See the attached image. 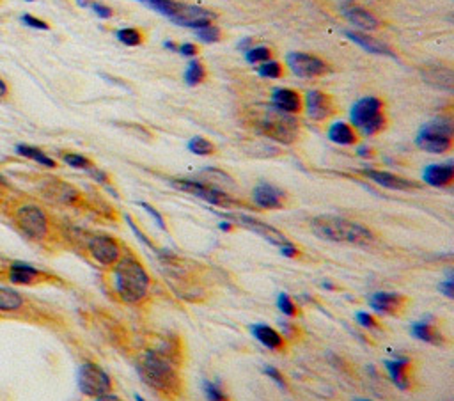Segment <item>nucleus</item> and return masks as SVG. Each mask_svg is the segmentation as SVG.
<instances>
[{
  "label": "nucleus",
  "mask_w": 454,
  "mask_h": 401,
  "mask_svg": "<svg viewBox=\"0 0 454 401\" xmlns=\"http://www.w3.org/2000/svg\"><path fill=\"white\" fill-rule=\"evenodd\" d=\"M247 121L261 135L281 144H293L300 135L298 119L291 114L281 112L274 105H258L247 112Z\"/></svg>",
  "instance_id": "obj_1"
},
{
  "label": "nucleus",
  "mask_w": 454,
  "mask_h": 401,
  "mask_svg": "<svg viewBox=\"0 0 454 401\" xmlns=\"http://www.w3.org/2000/svg\"><path fill=\"white\" fill-rule=\"evenodd\" d=\"M149 286L151 279L148 270L137 257L132 254L119 257V262L114 265V289L123 302L137 304L144 300L149 293Z\"/></svg>",
  "instance_id": "obj_2"
},
{
  "label": "nucleus",
  "mask_w": 454,
  "mask_h": 401,
  "mask_svg": "<svg viewBox=\"0 0 454 401\" xmlns=\"http://www.w3.org/2000/svg\"><path fill=\"white\" fill-rule=\"evenodd\" d=\"M311 231L321 240L336 243H350V245H368L375 240V234L366 226L353 222L345 217L334 215H320L309 222Z\"/></svg>",
  "instance_id": "obj_3"
},
{
  "label": "nucleus",
  "mask_w": 454,
  "mask_h": 401,
  "mask_svg": "<svg viewBox=\"0 0 454 401\" xmlns=\"http://www.w3.org/2000/svg\"><path fill=\"white\" fill-rule=\"evenodd\" d=\"M139 373L149 387L162 394H176L180 391V377L173 363L160 351H146L139 361Z\"/></svg>",
  "instance_id": "obj_4"
},
{
  "label": "nucleus",
  "mask_w": 454,
  "mask_h": 401,
  "mask_svg": "<svg viewBox=\"0 0 454 401\" xmlns=\"http://www.w3.org/2000/svg\"><path fill=\"white\" fill-rule=\"evenodd\" d=\"M137 2L160 13L162 16H165L180 27H190L196 31L204 25L213 24V20L217 18L215 13L210 9L185 4V2H178V0H137Z\"/></svg>",
  "instance_id": "obj_5"
},
{
  "label": "nucleus",
  "mask_w": 454,
  "mask_h": 401,
  "mask_svg": "<svg viewBox=\"0 0 454 401\" xmlns=\"http://www.w3.org/2000/svg\"><path fill=\"white\" fill-rule=\"evenodd\" d=\"M350 119L355 128L361 130L364 135H376L387 128V114H385V103L376 96L361 98L352 107Z\"/></svg>",
  "instance_id": "obj_6"
},
{
  "label": "nucleus",
  "mask_w": 454,
  "mask_h": 401,
  "mask_svg": "<svg viewBox=\"0 0 454 401\" xmlns=\"http://www.w3.org/2000/svg\"><path fill=\"white\" fill-rule=\"evenodd\" d=\"M453 119L440 116L423 126V130H421L417 139H415V144L419 146L421 149H424V151L440 155V153H447L453 148Z\"/></svg>",
  "instance_id": "obj_7"
},
{
  "label": "nucleus",
  "mask_w": 454,
  "mask_h": 401,
  "mask_svg": "<svg viewBox=\"0 0 454 401\" xmlns=\"http://www.w3.org/2000/svg\"><path fill=\"white\" fill-rule=\"evenodd\" d=\"M171 185L176 187L178 190L192 194L199 199H204L206 203L213 204V206H220V208L242 206V203L236 201L235 197H231V195L226 194V192L219 190V188L213 187V185L203 183V181H192V179H173Z\"/></svg>",
  "instance_id": "obj_8"
},
{
  "label": "nucleus",
  "mask_w": 454,
  "mask_h": 401,
  "mask_svg": "<svg viewBox=\"0 0 454 401\" xmlns=\"http://www.w3.org/2000/svg\"><path fill=\"white\" fill-rule=\"evenodd\" d=\"M16 224L31 240H43L48 233L47 213L36 204H25L16 211Z\"/></svg>",
  "instance_id": "obj_9"
},
{
  "label": "nucleus",
  "mask_w": 454,
  "mask_h": 401,
  "mask_svg": "<svg viewBox=\"0 0 454 401\" xmlns=\"http://www.w3.org/2000/svg\"><path fill=\"white\" fill-rule=\"evenodd\" d=\"M79 387L86 396L102 398L112 389V380L100 366L93 363L82 364L79 371Z\"/></svg>",
  "instance_id": "obj_10"
},
{
  "label": "nucleus",
  "mask_w": 454,
  "mask_h": 401,
  "mask_svg": "<svg viewBox=\"0 0 454 401\" xmlns=\"http://www.w3.org/2000/svg\"><path fill=\"white\" fill-rule=\"evenodd\" d=\"M288 68L300 78H316L330 73L332 68L327 61L316 57V55L304 54V52H293L286 57Z\"/></svg>",
  "instance_id": "obj_11"
},
{
  "label": "nucleus",
  "mask_w": 454,
  "mask_h": 401,
  "mask_svg": "<svg viewBox=\"0 0 454 401\" xmlns=\"http://www.w3.org/2000/svg\"><path fill=\"white\" fill-rule=\"evenodd\" d=\"M222 217H226L227 220H231V222L238 224V226L245 227V229H251L252 233L259 234V236L265 238L267 242L274 243V245L277 247H284L288 245V243H291L290 240H288L286 234L281 233L279 229H275V227L270 226V224L261 222V220H258V218L254 217H249V215H243V213H224Z\"/></svg>",
  "instance_id": "obj_12"
},
{
  "label": "nucleus",
  "mask_w": 454,
  "mask_h": 401,
  "mask_svg": "<svg viewBox=\"0 0 454 401\" xmlns=\"http://www.w3.org/2000/svg\"><path fill=\"white\" fill-rule=\"evenodd\" d=\"M89 254L96 263L103 266H114L121 257V247H119L118 240L107 234H96L89 240Z\"/></svg>",
  "instance_id": "obj_13"
},
{
  "label": "nucleus",
  "mask_w": 454,
  "mask_h": 401,
  "mask_svg": "<svg viewBox=\"0 0 454 401\" xmlns=\"http://www.w3.org/2000/svg\"><path fill=\"white\" fill-rule=\"evenodd\" d=\"M304 107L307 110V116L314 121H325L329 117L336 114V102L330 94L323 93V91L313 89L306 94L304 100Z\"/></svg>",
  "instance_id": "obj_14"
},
{
  "label": "nucleus",
  "mask_w": 454,
  "mask_h": 401,
  "mask_svg": "<svg viewBox=\"0 0 454 401\" xmlns=\"http://www.w3.org/2000/svg\"><path fill=\"white\" fill-rule=\"evenodd\" d=\"M272 105L281 110V112L295 116V114L302 112V109H304V100H302V96L295 89H290V87H277V89L272 93Z\"/></svg>",
  "instance_id": "obj_15"
},
{
  "label": "nucleus",
  "mask_w": 454,
  "mask_h": 401,
  "mask_svg": "<svg viewBox=\"0 0 454 401\" xmlns=\"http://www.w3.org/2000/svg\"><path fill=\"white\" fill-rule=\"evenodd\" d=\"M364 176H368L371 181L378 183L380 187L391 188V190L408 192V190H414V188H419V183H415V181H412V179L401 178V176L391 174V172H385V171H373V169H368V171H364Z\"/></svg>",
  "instance_id": "obj_16"
},
{
  "label": "nucleus",
  "mask_w": 454,
  "mask_h": 401,
  "mask_svg": "<svg viewBox=\"0 0 454 401\" xmlns=\"http://www.w3.org/2000/svg\"><path fill=\"white\" fill-rule=\"evenodd\" d=\"M254 203L265 210H279L284 206V192L275 188L274 185L261 183L254 188Z\"/></svg>",
  "instance_id": "obj_17"
},
{
  "label": "nucleus",
  "mask_w": 454,
  "mask_h": 401,
  "mask_svg": "<svg viewBox=\"0 0 454 401\" xmlns=\"http://www.w3.org/2000/svg\"><path fill=\"white\" fill-rule=\"evenodd\" d=\"M340 13L345 15V18L348 20L350 24L362 29V31H376V29L380 27V20L376 18L373 13L359 8V6H343Z\"/></svg>",
  "instance_id": "obj_18"
},
{
  "label": "nucleus",
  "mask_w": 454,
  "mask_h": 401,
  "mask_svg": "<svg viewBox=\"0 0 454 401\" xmlns=\"http://www.w3.org/2000/svg\"><path fill=\"white\" fill-rule=\"evenodd\" d=\"M424 181L431 187H447L454 178V164L447 162V164H435L428 165L423 172Z\"/></svg>",
  "instance_id": "obj_19"
},
{
  "label": "nucleus",
  "mask_w": 454,
  "mask_h": 401,
  "mask_svg": "<svg viewBox=\"0 0 454 401\" xmlns=\"http://www.w3.org/2000/svg\"><path fill=\"white\" fill-rule=\"evenodd\" d=\"M346 38H350L355 45H359L361 48H364L366 52L369 54H376V55H389V57H394V52L384 45L378 39L371 38V36L364 34V32H353V31H346Z\"/></svg>",
  "instance_id": "obj_20"
},
{
  "label": "nucleus",
  "mask_w": 454,
  "mask_h": 401,
  "mask_svg": "<svg viewBox=\"0 0 454 401\" xmlns=\"http://www.w3.org/2000/svg\"><path fill=\"white\" fill-rule=\"evenodd\" d=\"M423 73H424V80H428V84H431V86L439 87V89H444V91H453L454 77L451 68L437 64V66H428Z\"/></svg>",
  "instance_id": "obj_21"
},
{
  "label": "nucleus",
  "mask_w": 454,
  "mask_h": 401,
  "mask_svg": "<svg viewBox=\"0 0 454 401\" xmlns=\"http://www.w3.org/2000/svg\"><path fill=\"white\" fill-rule=\"evenodd\" d=\"M401 302H403V296L398 293H376L371 298L373 308L384 315H394L400 311V308L403 305Z\"/></svg>",
  "instance_id": "obj_22"
},
{
  "label": "nucleus",
  "mask_w": 454,
  "mask_h": 401,
  "mask_svg": "<svg viewBox=\"0 0 454 401\" xmlns=\"http://www.w3.org/2000/svg\"><path fill=\"white\" fill-rule=\"evenodd\" d=\"M329 139L332 140V142H336V144L353 146L359 137H357V132L353 130L352 125H348V123H343V121H337V123H334V125H330Z\"/></svg>",
  "instance_id": "obj_23"
},
{
  "label": "nucleus",
  "mask_w": 454,
  "mask_h": 401,
  "mask_svg": "<svg viewBox=\"0 0 454 401\" xmlns=\"http://www.w3.org/2000/svg\"><path fill=\"white\" fill-rule=\"evenodd\" d=\"M47 197L52 199V201H57V203L70 204L79 197V194L73 187L63 183V181H50L47 187Z\"/></svg>",
  "instance_id": "obj_24"
},
{
  "label": "nucleus",
  "mask_w": 454,
  "mask_h": 401,
  "mask_svg": "<svg viewBox=\"0 0 454 401\" xmlns=\"http://www.w3.org/2000/svg\"><path fill=\"white\" fill-rule=\"evenodd\" d=\"M38 275H40V272L27 263H13L9 268V280L15 285H31Z\"/></svg>",
  "instance_id": "obj_25"
},
{
  "label": "nucleus",
  "mask_w": 454,
  "mask_h": 401,
  "mask_svg": "<svg viewBox=\"0 0 454 401\" xmlns=\"http://www.w3.org/2000/svg\"><path fill=\"white\" fill-rule=\"evenodd\" d=\"M254 335L265 347L272 348V350H279V348L282 347V338L279 335V332L274 331L272 327H268V325H256Z\"/></svg>",
  "instance_id": "obj_26"
},
{
  "label": "nucleus",
  "mask_w": 454,
  "mask_h": 401,
  "mask_svg": "<svg viewBox=\"0 0 454 401\" xmlns=\"http://www.w3.org/2000/svg\"><path fill=\"white\" fill-rule=\"evenodd\" d=\"M22 305H24V296L20 293L9 288H0V311H18Z\"/></svg>",
  "instance_id": "obj_27"
},
{
  "label": "nucleus",
  "mask_w": 454,
  "mask_h": 401,
  "mask_svg": "<svg viewBox=\"0 0 454 401\" xmlns=\"http://www.w3.org/2000/svg\"><path fill=\"white\" fill-rule=\"evenodd\" d=\"M16 153H18V155H20V156H25V158L34 160V162H38V164L45 165V167H50V169L55 167L54 160H52L50 156L47 155V153L41 151V149L34 148V146L18 144V146H16Z\"/></svg>",
  "instance_id": "obj_28"
},
{
  "label": "nucleus",
  "mask_w": 454,
  "mask_h": 401,
  "mask_svg": "<svg viewBox=\"0 0 454 401\" xmlns=\"http://www.w3.org/2000/svg\"><path fill=\"white\" fill-rule=\"evenodd\" d=\"M204 80H206V68H204L203 61L194 59V61L188 63L187 70H185V82L188 86H199Z\"/></svg>",
  "instance_id": "obj_29"
},
{
  "label": "nucleus",
  "mask_w": 454,
  "mask_h": 401,
  "mask_svg": "<svg viewBox=\"0 0 454 401\" xmlns=\"http://www.w3.org/2000/svg\"><path fill=\"white\" fill-rule=\"evenodd\" d=\"M407 366L408 358H400V361H394V363H387V370L389 373H391L392 380H394L396 386H400L401 389H407L408 387Z\"/></svg>",
  "instance_id": "obj_30"
},
{
  "label": "nucleus",
  "mask_w": 454,
  "mask_h": 401,
  "mask_svg": "<svg viewBox=\"0 0 454 401\" xmlns=\"http://www.w3.org/2000/svg\"><path fill=\"white\" fill-rule=\"evenodd\" d=\"M116 38H118L123 45H126V47H139V45L144 43V34H142L139 29L132 27L119 29V31L116 32Z\"/></svg>",
  "instance_id": "obj_31"
},
{
  "label": "nucleus",
  "mask_w": 454,
  "mask_h": 401,
  "mask_svg": "<svg viewBox=\"0 0 454 401\" xmlns=\"http://www.w3.org/2000/svg\"><path fill=\"white\" fill-rule=\"evenodd\" d=\"M274 57V50L268 47H252L245 52V59H247L249 64H263L272 61Z\"/></svg>",
  "instance_id": "obj_32"
},
{
  "label": "nucleus",
  "mask_w": 454,
  "mask_h": 401,
  "mask_svg": "<svg viewBox=\"0 0 454 401\" xmlns=\"http://www.w3.org/2000/svg\"><path fill=\"white\" fill-rule=\"evenodd\" d=\"M414 334L419 339H423V341H428V343L439 345L440 341H442L440 332H437V328H433L430 324H426V321H423V324H415Z\"/></svg>",
  "instance_id": "obj_33"
},
{
  "label": "nucleus",
  "mask_w": 454,
  "mask_h": 401,
  "mask_svg": "<svg viewBox=\"0 0 454 401\" xmlns=\"http://www.w3.org/2000/svg\"><path fill=\"white\" fill-rule=\"evenodd\" d=\"M188 149H190L194 155H201V156H208L215 153V146H213V142H210V140L204 139V137H194V139L188 142Z\"/></svg>",
  "instance_id": "obj_34"
},
{
  "label": "nucleus",
  "mask_w": 454,
  "mask_h": 401,
  "mask_svg": "<svg viewBox=\"0 0 454 401\" xmlns=\"http://www.w3.org/2000/svg\"><path fill=\"white\" fill-rule=\"evenodd\" d=\"M196 36L201 39V41H204V43H217V41H220V39H222V31H220L217 25L210 24V25H204V27L197 29Z\"/></svg>",
  "instance_id": "obj_35"
},
{
  "label": "nucleus",
  "mask_w": 454,
  "mask_h": 401,
  "mask_svg": "<svg viewBox=\"0 0 454 401\" xmlns=\"http://www.w3.org/2000/svg\"><path fill=\"white\" fill-rule=\"evenodd\" d=\"M284 73V68L277 61H268L258 66V75L263 78H281Z\"/></svg>",
  "instance_id": "obj_36"
},
{
  "label": "nucleus",
  "mask_w": 454,
  "mask_h": 401,
  "mask_svg": "<svg viewBox=\"0 0 454 401\" xmlns=\"http://www.w3.org/2000/svg\"><path fill=\"white\" fill-rule=\"evenodd\" d=\"M63 160L73 169H84V171H89V169L93 167L91 160L86 158L84 155H79V153H66V155H63Z\"/></svg>",
  "instance_id": "obj_37"
},
{
  "label": "nucleus",
  "mask_w": 454,
  "mask_h": 401,
  "mask_svg": "<svg viewBox=\"0 0 454 401\" xmlns=\"http://www.w3.org/2000/svg\"><path fill=\"white\" fill-rule=\"evenodd\" d=\"M204 393H206L208 400L210 401H229V398L222 393V389L212 382L204 384Z\"/></svg>",
  "instance_id": "obj_38"
},
{
  "label": "nucleus",
  "mask_w": 454,
  "mask_h": 401,
  "mask_svg": "<svg viewBox=\"0 0 454 401\" xmlns=\"http://www.w3.org/2000/svg\"><path fill=\"white\" fill-rule=\"evenodd\" d=\"M22 24L31 29H38V31H48V29H50V25H48L47 22H43V20L40 18H34V16L31 15L22 16Z\"/></svg>",
  "instance_id": "obj_39"
},
{
  "label": "nucleus",
  "mask_w": 454,
  "mask_h": 401,
  "mask_svg": "<svg viewBox=\"0 0 454 401\" xmlns=\"http://www.w3.org/2000/svg\"><path fill=\"white\" fill-rule=\"evenodd\" d=\"M279 309L286 316H295L297 315V308H295L293 300L290 298L288 295H281L279 296Z\"/></svg>",
  "instance_id": "obj_40"
},
{
  "label": "nucleus",
  "mask_w": 454,
  "mask_h": 401,
  "mask_svg": "<svg viewBox=\"0 0 454 401\" xmlns=\"http://www.w3.org/2000/svg\"><path fill=\"white\" fill-rule=\"evenodd\" d=\"M91 9L94 11V15L100 16V18H103V20L112 18V15H114V11L109 8V6L100 4V2H93V4H91Z\"/></svg>",
  "instance_id": "obj_41"
},
{
  "label": "nucleus",
  "mask_w": 454,
  "mask_h": 401,
  "mask_svg": "<svg viewBox=\"0 0 454 401\" xmlns=\"http://www.w3.org/2000/svg\"><path fill=\"white\" fill-rule=\"evenodd\" d=\"M178 54L185 55V57H194V55L199 54V48H197V45L194 43H183V45H178Z\"/></svg>",
  "instance_id": "obj_42"
},
{
  "label": "nucleus",
  "mask_w": 454,
  "mask_h": 401,
  "mask_svg": "<svg viewBox=\"0 0 454 401\" xmlns=\"http://www.w3.org/2000/svg\"><path fill=\"white\" fill-rule=\"evenodd\" d=\"M357 319H359V324L364 325L366 328H375L376 327L375 318H373L371 315H368V312H359V316H357Z\"/></svg>",
  "instance_id": "obj_43"
},
{
  "label": "nucleus",
  "mask_w": 454,
  "mask_h": 401,
  "mask_svg": "<svg viewBox=\"0 0 454 401\" xmlns=\"http://www.w3.org/2000/svg\"><path fill=\"white\" fill-rule=\"evenodd\" d=\"M139 204H141V206H142V208H144V210H146V211H149V213L153 215V217H155V220H157V222H158V226H160V227H162V229H165V220H164V217H162V215H160V213H158V211H157V210H155V208H153V206H149V204H148V203H139Z\"/></svg>",
  "instance_id": "obj_44"
},
{
  "label": "nucleus",
  "mask_w": 454,
  "mask_h": 401,
  "mask_svg": "<svg viewBox=\"0 0 454 401\" xmlns=\"http://www.w3.org/2000/svg\"><path fill=\"white\" fill-rule=\"evenodd\" d=\"M265 371H267L268 377L274 378V380L279 384V386H281V387L286 386V380H284V377H282V374H281V371H277V370H275V368H272V366L267 368V370H265Z\"/></svg>",
  "instance_id": "obj_45"
},
{
  "label": "nucleus",
  "mask_w": 454,
  "mask_h": 401,
  "mask_svg": "<svg viewBox=\"0 0 454 401\" xmlns=\"http://www.w3.org/2000/svg\"><path fill=\"white\" fill-rule=\"evenodd\" d=\"M281 252L284 254V256H288V257L298 256V249L293 245V243H288V245L281 247Z\"/></svg>",
  "instance_id": "obj_46"
},
{
  "label": "nucleus",
  "mask_w": 454,
  "mask_h": 401,
  "mask_svg": "<svg viewBox=\"0 0 454 401\" xmlns=\"http://www.w3.org/2000/svg\"><path fill=\"white\" fill-rule=\"evenodd\" d=\"M440 289H442L444 293H446L447 296H453V279H449L446 282V285H442L440 286Z\"/></svg>",
  "instance_id": "obj_47"
},
{
  "label": "nucleus",
  "mask_w": 454,
  "mask_h": 401,
  "mask_svg": "<svg viewBox=\"0 0 454 401\" xmlns=\"http://www.w3.org/2000/svg\"><path fill=\"white\" fill-rule=\"evenodd\" d=\"M6 94H8V86H6L4 80H2V78H0V98L6 96Z\"/></svg>",
  "instance_id": "obj_48"
},
{
  "label": "nucleus",
  "mask_w": 454,
  "mask_h": 401,
  "mask_svg": "<svg viewBox=\"0 0 454 401\" xmlns=\"http://www.w3.org/2000/svg\"><path fill=\"white\" fill-rule=\"evenodd\" d=\"M94 0H77V4L80 6V8H91V4H93Z\"/></svg>",
  "instance_id": "obj_49"
},
{
  "label": "nucleus",
  "mask_w": 454,
  "mask_h": 401,
  "mask_svg": "<svg viewBox=\"0 0 454 401\" xmlns=\"http://www.w3.org/2000/svg\"><path fill=\"white\" fill-rule=\"evenodd\" d=\"M96 401H121V400H119V398H116V396H109V394H105V396L98 398Z\"/></svg>",
  "instance_id": "obj_50"
},
{
  "label": "nucleus",
  "mask_w": 454,
  "mask_h": 401,
  "mask_svg": "<svg viewBox=\"0 0 454 401\" xmlns=\"http://www.w3.org/2000/svg\"><path fill=\"white\" fill-rule=\"evenodd\" d=\"M164 47H165V48H169V50H174V52L178 50V45H176V43H173V41H165Z\"/></svg>",
  "instance_id": "obj_51"
},
{
  "label": "nucleus",
  "mask_w": 454,
  "mask_h": 401,
  "mask_svg": "<svg viewBox=\"0 0 454 401\" xmlns=\"http://www.w3.org/2000/svg\"><path fill=\"white\" fill-rule=\"evenodd\" d=\"M220 229H224V231H229V229H231V224H229V222H222V224H220Z\"/></svg>",
  "instance_id": "obj_52"
},
{
  "label": "nucleus",
  "mask_w": 454,
  "mask_h": 401,
  "mask_svg": "<svg viewBox=\"0 0 454 401\" xmlns=\"http://www.w3.org/2000/svg\"><path fill=\"white\" fill-rule=\"evenodd\" d=\"M359 153H361L362 156H369V155H371V153H369L368 149H366V148H361V149H359Z\"/></svg>",
  "instance_id": "obj_53"
},
{
  "label": "nucleus",
  "mask_w": 454,
  "mask_h": 401,
  "mask_svg": "<svg viewBox=\"0 0 454 401\" xmlns=\"http://www.w3.org/2000/svg\"><path fill=\"white\" fill-rule=\"evenodd\" d=\"M25 2H34V0H25Z\"/></svg>",
  "instance_id": "obj_54"
},
{
  "label": "nucleus",
  "mask_w": 454,
  "mask_h": 401,
  "mask_svg": "<svg viewBox=\"0 0 454 401\" xmlns=\"http://www.w3.org/2000/svg\"><path fill=\"white\" fill-rule=\"evenodd\" d=\"M348 2H350V0H348Z\"/></svg>",
  "instance_id": "obj_55"
}]
</instances>
